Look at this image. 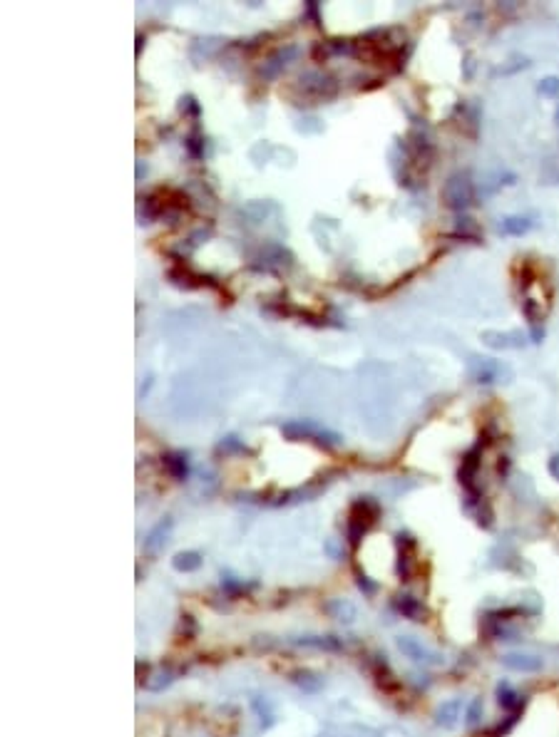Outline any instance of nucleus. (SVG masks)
<instances>
[{
    "label": "nucleus",
    "mask_w": 559,
    "mask_h": 737,
    "mask_svg": "<svg viewBox=\"0 0 559 737\" xmlns=\"http://www.w3.org/2000/svg\"><path fill=\"white\" fill-rule=\"evenodd\" d=\"M505 665L515 670H524V673H532V670L542 668V660L534 658V655H505Z\"/></svg>",
    "instance_id": "1"
},
{
    "label": "nucleus",
    "mask_w": 559,
    "mask_h": 737,
    "mask_svg": "<svg viewBox=\"0 0 559 737\" xmlns=\"http://www.w3.org/2000/svg\"><path fill=\"white\" fill-rule=\"evenodd\" d=\"M176 568H197L199 566V556L197 554H179L174 561Z\"/></svg>",
    "instance_id": "2"
},
{
    "label": "nucleus",
    "mask_w": 559,
    "mask_h": 737,
    "mask_svg": "<svg viewBox=\"0 0 559 737\" xmlns=\"http://www.w3.org/2000/svg\"><path fill=\"white\" fill-rule=\"evenodd\" d=\"M549 472L559 480V457H552V462H549Z\"/></svg>",
    "instance_id": "5"
},
{
    "label": "nucleus",
    "mask_w": 559,
    "mask_h": 737,
    "mask_svg": "<svg viewBox=\"0 0 559 737\" xmlns=\"http://www.w3.org/2000/svg\"><path fill=\"white\" fill-rule=\"evenodd\" d=\"M517 221H519V219H507V221H505V231H510V233H522V231H527L529 224H517Z\"/></svg>",
    "instance_id": "4"
},
{
    "label": "nucleus",
    "mask_w": 559,
    "mask_h": 737,
    "mask_svg": "<svg viewBox=\"0 0 559 737\" xmlns=\"http://www.w3.org/2000/svg\"><path fill=\"white\" fill-rule=\"evenodd\" d=\"M539 92H544V95H557V92H559V80H557V78H547L542 85H539Z\"/></svg>",
    "instance_id": "3"
}]
</instances>
